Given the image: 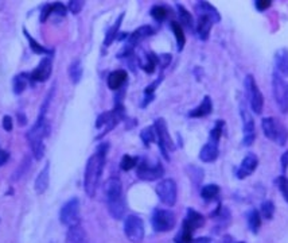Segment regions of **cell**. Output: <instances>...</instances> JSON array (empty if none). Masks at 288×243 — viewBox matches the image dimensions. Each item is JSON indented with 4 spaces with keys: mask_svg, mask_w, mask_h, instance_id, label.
I'll list each match as a JSON object with an SVG mask.
<instances>
[{
    "mask_svg": "<svg viewBox=\"0 0 288 243\" xmlns=\"http://www.w3.org/2000/svg\"><path fill=\"white\" fill-rule=\"evenodd\" d=\"M108 149H109V143H101L97 147V151L93 155H90L86 162L84 174V189L89 197H94L97 192L98 184H100L104 166H105Z\"/></svg>",
    "mask_w": 288,
    "mask_h": 243,
    "instance_id": "6da1fadb",
    "label": "cell"
},
{
    "mask_svg": "<svg viewBox=\"0 0 288 243\" xmlns=\"http://www.w3.org/2000/svg\"><path fill=\"white\" fill-rule=\"evenodd\" d=\"M50 132V124L46 121V117H38L35 124L27 132L28 143L31 146L35 159H42L45 155V143L43 140Z\"/></svg>",
    "mask_w": 288,
    "mask_h": 243,
    "instance_id": "7a4b0ae2",
    "label": "cell"
},
{
    "mask_svg": "<svg viewBox=\"0 0 288 243\" xmlns=\"http://www.w3.org/2000/svg\"><path fill=\"white\" fill-rule=\"evenodd\" d=\"M261 128L264 135L275 143H278L279 146H284L287 143L288 130L279 119L272 117L264 118L261 121Z\"/></svg>",
    "mask_w": 288,
    "mask_h": 243,
    "instance_id": "3957f363",
    "label": "cell"
},
{
    "mask_svg": "<svg viewBox=\"0 0 288 243\" xmlns=\"http://www.w3.org/2000/svg\"><path fill=\"white\" fill-rule=\"evenodd\" d=\"M244 85H245L246 96H248L251 110L256 115H260L263 113V108H264V98H263L259 85L256 83L255 77L252 75H246Z\"/></svg>",
    "mask_w": 288,
    "mask_h": 243,
    "instance_id": "277c9868",
    "label": "cell"
},
{
    "mask_svg": "<svg viewBox=\"0 0 288 243\" xmlns=\"http://www.w3.org/2000/svg\"><path fill=\"white\" fill-rule=\"evenodd\" d=\"M175 215L171 211L156 208L151 218V225L155 233H167L175 227Z\"/></svg>",
    "mask_w": 288,
    "mask_h": 243,
    "instance_id": "5b68a950",
    "label": "cell"
},
{
    "mask_svg": "<svg viewBox=\"0 0 288 243\" xmlns=\"http://www.w3.org/2000/svg\"><path fill=\"white\" fill-rule=\"evenodd\" d=\"M272 91L278 107L283 114L288 113V83L276 72L272 75Z\"/></svg>",
    "mask_w": 288,
    "mask_h": 243,
    "instance_id": "8992f818",
    "label": "cell"
},
{
    "mask_svg": "<svg viewBox=\"0 0 288 243\" xmlns=\"http://www.w3.org/2000/svg\"><path fill=\"white\" fill-rule=\"evenodd\" d=\"M240 115H241L242 121V146H251L256 139V128H255V121L249 114L248 106L245 102L240 103Z\"/></svg>",
    "mask_w": 288,
    "mask_h": 243,
    "instance_id": "52a82bcc",
    "label": "cell"
},
{
    "mask_svg": "<svg viewBox=\"0 0 288 243\" xmlns=\"http://www.w3.org/2000/svg\"><path fill=\"white\" fill-rule=\"evenodd\" d=\"M153 127H155V131H156V138H158L159 149L162 151V154L164 158L170 161V157H168V151L174 150V142H172L171 136L168 134L167 124H166V121L163 118H158L155 123H153Z\"/></svg>",
    "mask_w": 288,
    "mask_h": 243,
    "instance_id": "ba28073f",
    "label": "cell"
},
{
    "mask_svg": "<svg viewBox=\"0 0 288 243\" xmlns=\"http://www.w3.org/2000/svg\"><path fill=\"white\" fill-rule=\"evenodd\" d=\"M124 234L132 243H140L144 239V223L138 215H128L124 220Z\"/></svg>",
    "mask_w": 288,
    "mask_h": 243,
    "instance_id": "9c48e42d",
    "label": "cell"
},
{
    "mask_svg": "<svg viewBox=\"0 0 288 243\" xmlns=\"http://www.w3.org/2000/svg\"><path fill=\"white\" fill-rule=\"evenodd\" d=\"M156 195L159 200L167 207L175 206L178 197V187L177 182L172 178H164L156 185Z\"/></svg>",
    "mask_w": 288,
    "mask_h": 243,
    "instance_id": "30bf717a",
    "label": "cell"
},
{
    "mask_svg": "<svg viewBox=\"0 0 288 243\" xmlns=\"http://www.w3.org/2000/svg\"><path fill=\"white\" fill-rule=\"evenodd\" d=\"M136 174L143 181H155V180L163 177L164 169H163L160 162L151 165L147 159H142L138 162V166H136Z\"/></svg>",
    "mask_w": 288,
    "mask_h": 243,
    "instance_id": "8fae6325",
    "label": "cell"
},
{
    "mask_svg": "<svg viewBox=\"0 0 288 243\" xmlns=\"http://www.w3.org/2000/svg\"><path fill=\"white\" fill-rule=\"evenodd\" d=\"M60 219L62 225L68 227L79 225V201L78 199H70L65 206L61 208Z\"/></svg>",
    "mask_w": 288,
    "mask_h": 243,
    "instance_id": "7c38bea8",
    "label": "cell"
},
{
    "mask_svg": "<svg viewBox=\"0 0 288 243\" xmlns=\"http://www.w3.org/2000/svg\"><path fill=\"white\" fill-rule=\"evenodd\" d=\"M104 193L107 203H113V201L123 200V184L117 177L108 178L104 184Z\"/></svg>",
    "mask_w": 288,
    "mask_h": 243,
    "instance_id": "4fadbf2b",
    "label": "cell"
},
{
    "mask_svg": "<svg viewBox=\"0 0 288 243\" xmlns=\"http://www.w3.org/2000/svg\"><path fill=\"white\" fill-rule=\"evenodd\" d=\"M259 166V158L257 155L253 153H248L241 161V164L236 170V176L238 180H244V178L249 177L252 173H255V170Z\"/></svg>",
    "mask_w": 288,
    "mask_h": 243,
    "instance_id": "5bb4252c",
    "label": "cell"
},
{
    "mask_svg": "<svg viewBox=\"0 0 288 243\" xmlns=\"http://www.w3.org/2000/svg\"><path fill=\"white\" fill-rule=\"evenodd\" d=\"M51 70H53V62H51L50 57H45L39 65L33 70V73L30 75V81H38L42 83L46 81L51 76Z\"/></svg>",
    "mask_w": 288,
    "mask_h": 243,
    "instance_id": "9a60e30c",
    "label": "cell"
},
{
    "mask_svg": "<svg viewBox=\"0 0 288 243\" xmlns=\"http://www.w3.org/2000/svg\"><path fill=\"white\" fill-rule=\"evenodd\" d=\"M217 142H213V140H208V143H205L204 147L201 149L200 151V159L202 162H206V164H210V162H214L216 159L218 158L219 155V149Z\"/></svg>",
    "mask_w": 288,
    "mask_h": 243,
    "instance_id": "2e32d148",
    "label": "cell"
},
{
    "mask_svg": "<svg viewBox=\"0 0 288 243\" xmlns=\"http://www.w3.org/2000/svg\"><path fill=\"white\" fill-rule=\"evenodd\" d=\"M275 66H276V73L282 76L283 79L288 77V49L282 47L275 54Z\"/></svg>",
    "mask_w": 288,
    "mask_h": 243,
    "instance_id": "e0dca14e",
    "label": "cell"
},
{
    "mask_svg": "<svg viewBox=\"0 0 288 243\" xmlns=\"http://www.w3.org/2000/svg\"><path fill=\"white\" fill-rule=\"evenodd\" d=\"M195 11H197L198 15H205V16L212 19L213 23H218L219 20H221V15L217 11V8L210 4V3H208V1H198L197 5H195Z\"/></svg>",
    "mask_w": 288,
    "mask_h": 243,
    "instance_id": "ac0fdd59",
    "label": "cell"
},
{
    "mask_svg": "<svg viewBox=\"0 0 288 243\" xmlns=\"http://www.w3.org/2000/svg\"><path fill=\"white\" fill-rule=\"evenodd\" d=\"M152 34H155V31H153V28L151 27V26H148V24L140 26L139 28H136L134 33L128 35V45H130L131 47H135L140 41H143L144 38L149 37V35H152Z\"/></svg>",
    "mask_w": 288,
    "mask_h": 243,
    "instance_id": "d6986e66",
    "label": "cell"
},
{
    "mask_svg": "<svg viewBox=\"0 0 288 243\" xmlns=\"http://www.w3.org/2000/svg\"><path fill=\"white\" fill-rule=\"evenodd\" d=\"M49 182H50V162H46L45 168L41 170V173L38 174L37 180H35V192L38 195H42L46 192L49 188Z\"/></svg>",
    "mask_w": 288,
    "mask_h": 243,
    "instance_id": "ffe728a7",
    "label": "cell"
},
{
    "mask_svg": "<svg viewBox=\"0 0 288 243\" xmlns=\"http://www.w3.org/2000/svg\"><path fill=\"white\" fill-rule=\"evenodd\" d=\"M127 79H128V75H127L126 70H113L111 75L108 76V87L112 91H119L123 85L126 84Z\"/></svg>",
    "mask_w": 288,
    "mask_h": 243,
    "instance_id": "44dd1931",
    "label": "cell"
},
{
    "mask_svg": "<svg viewBox=\"0 0 288 243\" xmlns=\"http://www.w3.org/2000/svg\"><path fill=\"white\" fill-rule=\"evenodd\" d=\"M212 26H213V22L212 19L205 16V15H198V22H197V34L198 37L202 41H208V38L210 35V31H212Z\"/></svg>",
    "mask_w": 288,
    "mask_h": 243,
    "instance_id": "7402d4cb",
    "label": "cell"
},
{
    "mask_svg": "<svg viewBox=\"0 0 288 243\" xmlns=\"http://www.w3.org/2000/svg\"><path fill=\"white\" fill-rule=\"evenodd\" d=\"M213 111V102H212V99L210 96H205L204 100L201 102V104L194 110H191L190 113H189V117L190 118H204L210 115Z\"/></svg>",
    "mask_w": 288,
    "mask_h": 243,
    "instance_id": "603a6c76",
    "label": "cell"
},
{
    "mask_svg": "<svg viewBox=\"0 0 288 243\" xmlns=\"http://www.w3.org/2000/svg\"><path fill=\"white\" fill-rule=\"evenodd\" d=\"M107 207L109 215H111L113 219L120 220L124 218V215H126L127 206L124 199L119 201H113V203H107Z\"/></svg>",
    "mask_w": 288,
    "mask_h": 243,
    "instance_id": "cb8c5ba5",
    "label": "cell"
},
{
    "mask_svg": "<svg viewBox=\"0 0 288 243\" xmlns=\"http://www.w3.org/2000/svg\"><path fill=\"white\" fill-rule=\"evenodd\" d=\"M66 243H86V235L79 225L70 227L66 235Z\"/></svg>",
    "mask_w": 288,
    "mask_h": 243,
    "instance_id": "d4e9b609",
    "label": "cell"
},
{
    "mask_svg": "<svg viewBox=\"0 0 288 243\" xmlns=\"http://www.w3.org/2000/svg\"><path fill=\"white\" fill-rule=\"evenodd\" d=\"M246 220H248V227L253 234H257L261 227V215L260 211L251 210L246 214Z\"/></svg>",
    "mask_w": 288,
    "mask_h": 243,
    "instance_id": "484cf974",
    "label": "cell"
},
{
    "mask_svg": "<svg viewBox=\"0 0 288 243\" xmlns=\"http://www.w3.org/2000/svg\"><path fill=\"white\" fill-rule=\"evenodd\" d=\"M171 30L174 35H175V39H177V47L178 52H182L183 47H185V43H186V38H185V31H183V27L182 24L177 20H172L171 22Z\"/></svg>",
    "mask_w": 288,
    "mask_h": 243,
    "instance_id": "4316f807",
    "label": "cell"
},
{
    "mask_svg": "<svg viewBox=\"0 0 288 243\" xmlns=\"http://www.w3.org/2000/svg\"><path fill=\"white\" fill-rule=\"evenodd\" d=\"M123 19H124V12L117 18V20L115 22V24L112 26L109 30L107 31V35H105V39H104V46L108 47L111 46L112 42L115 41L117 38V34H119V30H120V26H121V22H123Z\"/></svg>",
    "mask_w": 288,
    "mask_h": 243,
    "instance_id": "83f0119b",
    "label": "cell"
},
{
    "mask_svg": "<svg viewBox=\"0 0 288 243\" xmlns=\"http://www.w3.org/2000/svg\"><path fill=\"white\" fill-rule=\"evenodd\" d=\"M82 65H81V61L75 60L72 62V65L69 66V77L72 80L73 84H78L79 80L82 79Z\"/></svg>",
    "mask_w": 288,
    "mask_h": 243,
    "instance_id": "f1b7e54d",
    "label": "cell"
},
{
    "mask_svg": "<svg viewBox=\"0 0 288 243\" xmlns=\"http://www.w3.org/2000/svg\"><path fill=\"white\" fill-rule=\"evenodd\" d=\"M177 9L178 15H179V20H181V24H183V26L189 28V30H193V27H194V20H193V16H191L190 12H189L182 4H177Z\"/></svg>",
    "mask_w": 288,
    "mask_h": 243,
    "instance_id": "f546056e",
    "label": "cell"
},
{
    "mask_svg": "<svg viewBox=\"0 0 288 243\" xmlns=\"http://www.w3.org/2000/svg\"><path fill=\"white\" fill-rule=\"evenodd\" d=\"M219 195V187L216 184H209V185H205L201 189V196L205 201H212L214 199H217Z\"/></svg>",
    "mask_w": 288,
    "mask_h": 243,
    "instance_id": "4dcf8cb0",
    "label": "cell"
},
{
    "mask_svg": "<svg viewBox=\"0 0 288 243\" xmlns=\"http://www.w3.org/2000/svg\"><path fill=\"white\" fill-rule=\"evenodd\" d=\"M156 65H158V56L155 53H147L144 56V62L140 64V66L143 68L145 73H153Z\"/></svg>",
    "mask_w": 288,
    "mask_h": 243,
    "instance_id": "1f68e13d",
    "label": "cell"
},
{
    "mask_svg": "<svg viewBox=\"0 0 288 243\" xmlns=\"http://www.w3.org/2000/svg\"><path fill=\"white\" fill-rule=\"evenodd\" d=\"M140 139L144 143V146H149L152 142H156L158 138H156V131H155V127L148 126L142 130L140 132Z\"/></svg>",
    "mask_w": 288,
    "mask_h": 243,
    "instance_id": "d6a6232c",
    "label": "cell"
},
{
    "mask_svg": "<svg viewBox=\"0 0 288 243\" xmlns=\"http://www.w3.org/2000/svg\"><path fill=\"white\" fill-rule=\"evenodd\" d=\"M27 81H30V75L22 73V75L15 76L14 83H12V88L16 95H20L23 92L26 87H27Z\"/></svg>",
    "mask_w": 288,
    "mask_h": 243,
    "instance_id": "836d02e7",
    "label": "cell"
},
{
    "mask_svg": "<svg viewBox=\"0 0 288 243\" xmlns=\"http://www.w3.org/2000/svg\"><path fill=\"white\" fill-rule=\"evenodd\" d=\"M23 33L24 35H26V38H27L28 43H30V47H31V50H33L34 53H37V54H49V56L53 54V50H49L46 47H43L42 45H39V43L27 33V30H23Z\"/></svg>",
    "mask_w": 288,
    "mask_h": 243,
    "instance_id": "e575fe53",
    "label": "cell"
},
{
    "mask_svg": "<svg viewBox=\"0 0 288 243\" xmlns=\"http://www.w3.org/2000/svg\"><path fill=\"white\" fill-rule=\"evenodd\" d=\"M260 215L261 218H264L265 220H271L275 215V204L274 201L265 200L261 203L260 207Z\"/></svg>",
    "mask_w": 288,
    "mask_h": 243,
    "instance_id": "d590c367",
    "label": "cell"
},
{
    "mask_svg": "<svg viewBox=\"0 0 288 243\" xmlns=\"http://www.w3.org/2000/svg\"><path fill=\"white\" fill-rule=\"evenodd\" d=\"M223 127H225V122L223 121L216 122L213 130L210 131L209 139L213 140V142H217V143H219V139H221V136H222V134H223Z\"/></svg>",
    "mask_w": 288,
    "mask_h": 243,
    "instance_id": "8d00e7d4",
    "label": "cell"
},
{
    "mask_svg": "<svg viewBox=\"0 0 288 243\" xmlns=\"http://www.w3.org/2000/svg\"><path fill=\"white\" fill-rule=\"evenodd\" d=\"M149 14L152 16L155 20H158V22H163L164 19L167 18V8L164 7V5H153L151 11H149Z\"/></svg>",
    "mask_w": 288,
    "mask_h": 243,
    "instance_id": "74e56055",
    "label": "cell"
},
{
    "mask_svg": "<svg viewBox=\"0 0 288 243\" xmlns=\"http://www.w3.org/2000/svg\"><path fill=\"white\" fill-rule=\"evenodd\" d=\"M138 162H139V159L136 158V157H132V155H123V158H121L120 162V168L124 170V172H128L131 169H134L135 166H138Z\"/></svg>",
    "mask_w": 288,
    "mask_h": 243,
    "instance_id": "f35d334b",
    "label": "cell"
},
{
    "mask_svg": "<svg viewBox=\"0 0 288 243\" xmlns=\"http://www.w3.org/2000/svg\"><path fill=\"white\" fill-rule=\"evenodd\" d=\"M276 185L279 188L280 193H282V196H283L284 201L288 204V177L286 176H279V177L276 178Z\"/></svg>",
    "mask_w": 288,
    "mask_h": 243,
    "instance_id": "ab89813d",
    "label": "cell"
},
{
    "mask_svg": "<svg viewBox=\"0 0 288 243\" xmlns=\"http://www.w3.org/2000/svg\"><path fill=\"white\" fill-rule=\"evenodd\" d=\"M189 173H190V177L193 178V181L195 184H200L202 181V178H204V172H202V169L197 168V166H189Z\"/></svg>",
    "mask_w": 288,
    "mask_h": 243,
    "instance_id": "60d3db41",
    "label": "cell"
},
{
    "mask_svg": "<svg viewBox=\"0 0 288 243\" xmlns=\"http://www.w3.org/2000/svg\"><path fill=\"white\" fill-rule=\"evenodd\" d=\"M28 166H30V158H26L23 162L20 164L19 169L16 170V173L14 174V180H19V177H22L24 174V172L28 169Z\"/></svg>",
    "mask_w": 288,
    "mask_h": 243,
    "instance_id": "b9f144b4",
    "label": "cell"
},
{
    "mask_svg": "<svg viewBox=\"0 0 288 243\" xmlns=\"http://www.w3.org/2000/svg\"><path fill=\"white\" fill-rule=\"evenodd\" d=\"M84 7V1H79V0H72L69 3V9L72 14H78L79 11Z\"/></svg>",
    "mask_w": 288,
    "mask_h": 243,
    "instance_id": "7bdbcfd3",
    "label": "cell"
},
{
    "mask_svg": "<svg viewBox=\"0 0 288 243\" xmlns=\"http://www.w3.org/2000/svg\"><path fill=\"white\" fill-rule=\"evenodd\" d=\"M170 62H171V54L164 53V54L158 56V64H160V68H162V69H166V68L170 65Z\"/></svg>",
    "mask_w": 288,
    "mask_h": 243,
    "instance_id": "ee69618b",
    "label": "cell"
},
{
    "mask_svg": "<svg viewBox=\"0 0 288 243\" xmlns=\"http://www.w3.org/2000/svg\"><path fill=\"white\" fill-rule=\"evenodd\" d=\"M272 5V1L271 0H256L255 7L257 11H265L268 9Z\"/></svg>",
    "mask_w": 288,
    "mask_h": 243,
    "instance_id": "f6af8a7d",
    "label": "cell"
},
{
    "mask_svg": "<svg viewBox=\"0 0 288 243\" xmlns=\"http://www.w3.org/2000/svg\"><path fill=\"white\" fill-rule=\"evenodd\" d=\"M280 165H282V170H283V173H286L288 169V150L287 151H284L283 155H282V158H280Z\"/></svg>",
    "mask_w": 288,
    "mask_h": 243,
    "instance_id": "bcb514c9",
    "label": "cell"
},
{
    "mask_svg": "<svg viewBox=\"0 0 288 243\" xmlns=\"http://www.w3.org/2000/svg\"><path fill=\"white\" fill-rule=\"evenodd\" d=\"M3 128H4L5 131L12 130V119H11V117H8V115H5V117L3 118Z\"/></svg>",
    "mask_w": 288,
    "mask_h": 243,
    "instance_id": "7dc6e473",
    "label": "cell"
},
{
    "mask_svg": "<svg viewBox=\"0 0 288 243\" xmlns=\"http://www.w3.org/2000/svg\"><path fill=\"white\" fill-rule=\"evenodd\" d=\"M8 158H9L8 151H5V150H3L0 147V166H3L4 164H7Z\"/></svg>",
    "mask_w": 288,
    "mask_h": 243,
    "instance_id": "c3c4849f",
    "label": "cell"
},
{
    "mask_svg": "<svg viewBox=\"0 0 288 243\" xmlns=\"http://www.w3.org/2000/svg\"><path fill=\"white\" fill-rule=\"evenodd\" d=\"M191 243H213V241L209 237H200V238L193 239Z\"/></svg>",
    "mask_w": 288,
    "mask_h": 243,
    "instance_id": "681fc988",
    "label": "cell"
},
{
    "mask_svg": "<svg viewBox=\"0 0 288 243\" xmlns=\"http://www.w3.org/2000/svg\"><path fill=\"white\" fill-rule=\"evenodd\" d=\"M18 119L19 123H20V126H24V124L27 123V118L24 117V114H18Z\"/></svg>",
    "mask_w": 288,
    "mask_h": 243,
    "instance_id": "f907efd6",
    "label": "cell"
},
{
    "mask_svg": "<svg viewBox=\"0 0 288 243\" xmlns=\"http://www.w3.org/2000/svg\"><path fill=\"white\" fill-rule=\"evenodd\" d=\"M223 243H245V242H234V241L232 239V237H225Z\"/></svg>",
    "mask_w": 288,
    "mask_h": 243,
    "instance_id": "816d5d0a",
    "label": "cell"
}]
</instances>
